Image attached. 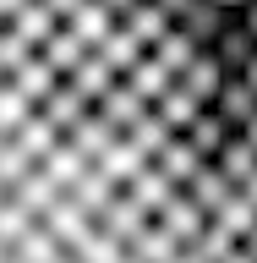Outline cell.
<instances>
[{
    "label": "cell",
    "mask_w": 257,
    "mask_h": 263,
    "mask_svg": "<svg viewBox=\"0 0 257 263\" xmlns=\"http://www.w3.org/2000/svg\"><path fill=\"white\" fill-rule=\"evenodd\" d=\"M0 263H257V121L164 0H0Z\"/></svg>",
    "instance_id": "obj_1"
}]
</instances>
